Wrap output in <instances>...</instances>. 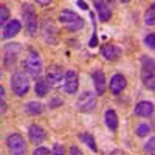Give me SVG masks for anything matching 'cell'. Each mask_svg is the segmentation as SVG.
Segmentation results:
<instances>
[{
  "instance_id": "obj_20",
  "label": "cell",
  "mask_w": 155,
  "mask_h": 155,
  "mask_svg": "<svg viewBox=\"0 0 155 155\" xmlns=\"http://www.w3.org/2000/svg\"><path fill=\"white\" fill-rule=\"evenodd\" d=\"M48 85L45 82V79H42V78H37V81H36V87H34V92L39 98H45L47 93H48Z\"/></svg>"
},
{
  "instance_id": "obj_7",
  "label": "cell",
  "mask_w": 155,
  "mask_h": 155,
  "mask_svg": "<svg viewBox=\"0 0 155 155\" xmlns=\"http://www.w3.org/2000/svg\"><path fill=\"white\" fill-rule=\"evenodd\" d=\"M64 76H65V73H64V68L61 65H51L47 70L45 82L51 88H59L64 84Z\"/></svg>"
},
{
  "instance_id": "obj_32",
  "label": "cell",
  "mask_w": 155,
  "mask_h": 155,
  "mask_svg": "<svg viewBox=\"0 0 155 155\" xmlns=\"http://www.w3.org/2000/svg\"><path fill=\"white\" fill-rule=\"evenodd\" d=\"M3 99H5V88L3 85H0V106H3Z\"/></svg>"
},
{
  "instance_id": "obj_27",
  "label": "cell",
  "mask_w": 155,
  "mask_h": 155,
  "mask_svg": "<svg viewBox=\"0 0 155 155\" xmlns=\"http://www.w3.org/2000/svg\"><path fill=\"white\" fill-rule=\"evenodd\" d=\"M153 143H155V138H153V137H150V140L144 144V150H146V152H149V155H153Z\"/></svg>"
},
{
  "instance_id": "obj_14",
  "label": "cell",
  "mask_w": 155,
  "mask_h": 155,
  "mask_svg": "<svg viewBox=\"0 0 155 155\" xmlns=\"http://www.w3.org/2000/svg\"><path fill=\"white\" fill-rule=\"evenodd\" d=\"M93 5L96 8V14L101 22H107L112 17V8L109 6L107 2H95Z\"/></svg>"
},
{
  "instance_id": "obj_15",
  "label": "cell",
  "mask_w": 155,
  "mask_h": 155,
  "mask_svg": "<svg viewBox=\"0 0 155 155\" xmlns=\"http://www.w3.org/2000/svg\"><path fill=\"white\" fill-rule=\"evenodd\" d=\"M134 113L137 116H143V118H147V116H152L153 113V104L150 101H141L135 106Z\"/></svg>"
},
{
  "instance_id": "obj_31",
  "label": "cell",
  "mask_w": 155,
  "mask_h": 155,
  "mask_svg": "<svg viewBox=\"0 0 155 155\" xmlns=\"http://www.w3.org/2000/svg\"><path fill=\"white\" fill-rule=\"evenodd\" d=\"M88 45H90V47H96V45H98V37H96V33H93V36H92V39H90Z\"/></svg>"
},
{
  "instance_id": "obj_36",
  "label": "cell",
  "mask_w": 155,
  "mask_h": 155,
  "mask_svg": "<svg viewBox=\"0 0 155 155\" xmlns=\"http://www.w3.org/2000/svg\"><path fill=\"white\" fill-rule=\"evenodd\" d=\"M0 79H2V70H0Z\"/></svg>"
},
{
  "instance_id": "obj_24",
  "label": "cell",
  "mask_w": 155,
  "mask_h": 155,
  "mask_svg": "<svg viewBox=\"0 0 155 155\" xmlns=\"http://www.w3.org/2000/svg\"><path fill=\"white\" fill-rule=\"evenodd\" d=\"M8 19H9V9H8L6 5L2 3V5H0V27L5 25L8 22Z\"/></svg>"
},
{
  "instance_id": "obj_23",
  "label": "cell",
  "mask_w": 155,
  "mask_h": 155,
  "mask_svg": "<svg viewBox=\"0 0 155 155\" xmlns=\"http://www.w3.org/2000/svg\"><path fill=\"white\" fill-rule=\"evenodd\" d=\"M150 129H152V127H150L147 123H141V124H138V126H137L135 134H137L138 137H146V135H149Z\"/></svg>"
},
{
  "instance_id": "obj_11",
  "label": "cell",
  "mask_w": 155,
  "mask_h": 155,
  "mask_svg": "<svg viewBox=\"0 0 155 155\" xmlns=\"http://www.w3.org/2000/svg\"><path fill=\"white\" fill-rule=\"evenodd\" d=\"M126 85H127V79L124 78V74H121V73L113 74L112 79H110V82H109L110 92H112L113 95H120L123 90L126 88Z\"/></svg>"
},
{
  "instance_id": "obj_33",
  "label": "cell",
  "mask_w": 155,
  "mask_h": 155,
  "mask_svg": "<svg viewBox=\"0 0 155 155\" xmlns=\"http://www.w3.org/2000/svg\"><path fill=\"white\" fill-rule=\"evenodd\" d=\"M76 5L79 6L81 9H88V5H87L85 2H81V0H79V2H76Z\"/></svg>"
},
{
  "instance_id": "obj_17",
  "label": "cell",
  "mask_w": 155,
  "mask_h": 155,
  "mask_svg": "<svg viewBox=\"0 0 155 155\" xmlns=\"http://www.w3.org/2000/svg\"><path fill=\"white\" fill-rule=\"evenodd\" d=\"M22 31V23L19 20H9L6 25H5V28H3V37L5 39H11V37H14L17 36L19 33Z\"/></svg>"
},
{
  "instance_id": "obj_21",
  "label": "cell",
  "mask_w": 155,
  "mask_h": 155,
  "mask_svg": "<svg viewBox=\"0 0 155 155\" xmlns=\"http://www.w3.org/2000/svg\"><path fill=\"white\" fill-rule=\"evenodd\" d=\"M79 140L82 141V143L85 144V146H88L90 149H92L93 152H98V147H96V141H95V138L90 135V134H81L79 135Z\"/></svg>"
},
{
  "instance_id": "obj_1",
  "label": "cell",
  "mask_w": 155,
  "mask_h": 155,
  "mask_svg": "<svg viewBox=\"0 0 155 155\" xmlns=\"http://www.w3.org/2000/svg\"><path fill=\"white\" fill-rule=\"evenodd\" d=\"M155 64L150 56H143L141 58V81L144 87L153 92L155 88Z\"/></svg>"
},
{
  "instance_id": "obj_12",
  "label": "cell",
  "mask_w": 155,
  "mask_h": 155,
  "mask_svg": "<svg viewBox=\"0 0 155 155\" xmlns=\"http://www.w3.org/2000/svg\"><path fill=\"white\" fill-rule=\"evenodd\" d=\"M92 78H93V85H95V90H96V95L102 96L106 93V76H104V71L102 70H95Z\"/></svg>"
},
{
  "instance_id": "obj_3",
  "label": "cell",
  "mask_w": 155,
  "mask_h": 155,
  "mask_svg": "<svg viewBox=\"0 0 155 155\" xmlns=\"http://www.w3.org/2000/svg\"><path fill=\"white\" fill-rule=\"evenodd\" d=\"M23 68L30 76L39 78L41 73H42V70H44V62H42L41 54H39L37 51H34V50L28 51L27 58H25V61H23Z\"/></svg>"
},
{
  "instance_id": "obj_30",
  "label": "cell",
  "mask_w": 155,
  "mask_h": 155,
  "mask_svg": "<svg viewBox=\"0 0 155 155\" xmlns=\"http://www.w3.org/2000/svg\"><path fill=\"white\" fill-rule=\"evenodd\" d=\"M70 155H82V152H81V149H79V147L71 146V147H70Z\"/></svg>"
},
{
  "instance_id": "obj_6",
  "label": "cell",
  "mask_w": 155,
  "mask_h": 155,
  "mask_svg": "<svg viewBox=\"0 0 155 155\" xmlns=\"http://www.w3.org/2000/svg\"><path fill=\"white\" fill-rule=\"evenodd\" d=\"M76 107H78V110H81L84 113L93 112L96 107V95L93 92H88V90L82 92L76 99Z\"/></svg>"
},
{
  "instance_id": "obj_25",
  "label": "cell",
  "mask_w": 155,
  "mask_h": 155,
  "mask_svg": "<svg viewBox=\"0 0 155 155\" xmlns=\"http://www.w3.org/2000/svg\"><path fill=\"white\" fill-rule=\"evenodd\" d=\"M144 44H146V47H149L150 50H153V48H155V34H153V33H150V34H147V36H146Z\"/></svg>"
},
{
  "instance_id": "obj_29",
  "label": "cell",
  "mask_w": 155,
  "mask_h": 155,
  "mask_svg": "<svg viewBox=\"0 0 155 155\" xmlns=\"http://www.w3.org/2000/svg\"><path fill=\"white\" fill-rule=\"evenodd\" d=\"M64 104V101L62 99H59V98H53L50 101V107L51 109H54V107H59V106H62Z\"/></svg>"
},
{
  "instance_id": "obj_5",
  "label": "cell",
  "mask_w": 155,
  "mask_h": 155,
  "mask_svg": "<svg viewBox=\"0 0 155 155\" xmlns=\"http://www.w3.org/2000/svg\"><path fill=\"white\" fill-rule=\"evenodd\" d=\"M8 155H27V143L20 134H11L6 138Z\"/></svg>"
},
{
  "instance_id": "obj_19",
  "label": "cell",
  "mask_w": 155,
  "mask_h": 155,
  "mask_svg": "<svg viewBox=\"0 0 155 155\" xmlns=\"http://www.w3.org/2000/svg\"><path fill=\"white\" fill-rule=\"evenodd\" d=\"M23 110L27 112L28 115H33V116L34 115H41L44 112V104H41V102H37V101H30V102L25 104Z\"/></svg>"
},
{
  "instance_id": "obj_18",
  "label": "cell",
  "mask_w": 155,
  "mask_h": 155,
  "mask_svg": "<svg viewBox=\"0 0 155 155\" xmlns=\"http://www.w3.org/2000/svg\"><path fill=\"white\" fill-rule=\"evenodd\" d=\"M104 121H106V126L110 129L112 132H116V129H118V115H116V112L113 109H107L106 113H104Z\"/></svg>"
},
{
  "instance_id": "obj_26",
  "label": "cell",
  "mask_w": 155,
  "mask_h": 155,
  "mask_svg": "<svg viewBox=\"0 0 155 155\" xmlns=\"http://www.w3.org/2000/svg\"><path fill=\"white\" fill-rule=\"evenodd\" d=\"M51 155H64V146L61 143H54L53 144V150H51Z\"/></svg>"
},
{
  "instance_id": "obj_8",
  "label": "cell",
  "mask_w": 155,
  "mask_h": 155,
  "mask_svg": "<svg viewBox=\"0 0 155 155\" xmlns=\"http://www.w3.org/2000/svg\"><path fill=\"white\" fill-rule=\"evenodd\" d=\"M22 14L25 19V27H27L28 33L33 36L37 31V16H36L34 6L31 3H23L22 5Z\"/></svg>"
},
{
  "instance_id": "obj_16",
  "label": "cell",
  "mask_w": 155,
  "mask_h": 155,
  "mask_svg": "<svg viewBox=\"0 0 155 155\" xmlns=\"http://www.w3.org/2000/svg\"><path fill=\"white\" fill-rule=\"evenodd\" d=\"M101 54H102V58H104L106 61H115V59H118V56L121 54V51H120L118 47L113 45V44H106V45L101 47Z\"/></svg>"
},
{
  "instance_id": "obj_2",
  "label": "cell",
  "mask_w": 155,
  "mask_h": 155,
  "mask_svg": "<svg viewBox=\"0 0 155 155\" xmlns=\"http://www.w3.org/2000/svg\"><path fill=\"white\" fill-rule=\"evenodd\" d=\"M59 22L67 28V31L74 33V31H79L84 28V19L81 16H78L76 12L70 11V9H64L59 12Z\"/></svg>"
},
{
  "instance_id": "obj_34",
  "label": "cell",
  "mask_w": 155,
  "mask_h": 155,
  "mask_svg": "<svg viewBox=\"0 0 155 155\" xmlns=\"http://www.w3.org/2000/svg\"><path fill=\"white\" fill-rule=\"evenodd\" d=\"M110 155H127L124 150H120V149H115V150H112L110 152Z\"/></svg>"
},
{
  "instance_id": "obj_13",
  "label": "cell",
  "mask_w": 155,
  "mask_h": 155,
  "mask_svg": "<svg viewBox=\"0 0 155 155\" xmlns=\"http://www.w3.org/2000/svg\"><path fill=\"white\" fill-rule=\"evenodd\" d=\"M28 135H30V141L34 143V144H41V143H44V140H45V130L41 126H37V124H31L30 126Z\"/></svg>"
},
{
  "instance_id": "obj_10",
  "label": "cell",
  "mask_w": 155,
  "mask_h": 155,
  "mask_svg": "<svg viewBox=\"0 0 155 155\" xmlns=\"http://www.w3.org/2000/svg\"><path fill=\"white\" fill-rule=\"evenodd\" d=\"M20 51V45L19 44H9L5 51H3V64L6 68H12V65L16 64V59H17V54Z\"/></svg>"
},
{
  "instance_id": "obj_9",
  "label": "cell",
  "mask_w": 155,
  "mask_h": 155,
  "mask_svg": "<svg viewBox=\"0 0 155 155\" xmlns=\"http://www.w3.org/2000/svg\"><path fill=\"white\" fill-rule=\"evenodd\" d=\"M64 92L68 95H74L79 88V76H78V71L74 70H67L65 76H64Z\"/></svg>"
},
{
  "instance_id": "obj_4",
  "label": "cell",
  "mask_w": 155,
  "mask_h": 155,
  "mask_svg": "<svg viewBox=\"0 0 155 155\" xmlns=\"http://www.w3.org/2000/svg\"><path fill=\"white\" fill-rule=\"evenodd\" d=\"M11 90L16 96H25L30 90V79L23 71H17L11 76Z\"/></svg>"
},
{
  "instance_id": "obj_22",
  "label": "cell",
  "mask_w": 155,
  "mask_h": 155,
  "mask_svg": "<svg viewBox=\"0 0 155 155\" xmlns=\"http://www.w3.org/2000/svg\"><path fill=\"white\" fill-rule=\"evenodd\" d=\"M144 23L147 27H153V23H155V5L153 3L149 6V9L144 14Z\"/></svg>"
},
{
  "instance_id": "obj_35",
  "label": "cell",
  "mask_w": 155,
  "mask_h": 155,
  "mask_svg": "<svg viewBox=\"0 0 155 155\" xmlns=\"http://www.w3.org/2000/svg\"><path fill=\"white\" fill-rule=\"evenodd\" d=\"M50 2H37V5H48Z\"/></svg>"
},
{
  "instance_id": "obj_28",
  "label": "cell",
  "mask_w": 155,
  "mask_h": 155,
  "mask_svg": "<svg viewBox=\"0 0 155 155\" xmlns=\"http://www.w3.org/2000/svg\"><path fill=\"white\" fill-rule=\"evenodd\" d=\"M33 155H51V150L47 147H36Z\"/></svg>"
}]
</instances>
